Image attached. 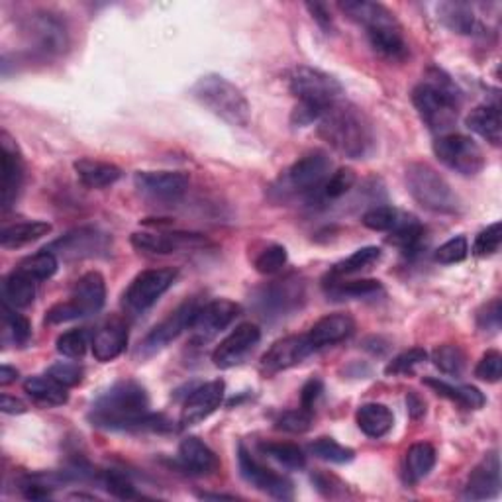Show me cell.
Returning <instances> with one entry per match:
<instances>
[{"mask_svg": "<svg viewBox=\"0 0 502 502\" xmlns=\"http://www.w3.org/2000/svg\"><path fill=\"white\" fill-rule=\"evenodd\" d=\"M381 250L375 248V246H367V248H361L358 251H353L348 260L340 261L336 267H334V273L336 277H344V275H353V273H359L363 271V269H369L371 265H375L379 260H381Z\"/></svg>", "mask_w": 502, "mask_h": 502, "instance_id": "42", "label": "cell"}, {"mask_svg": "<svg viewBox=\"0 0 502 502\" xmlns=\"http://www.w3.org/2000/svg\"><path fill=\"white\" fill-rule=\"evenodd\" d=\"M57 351L69 359H81L89 348V334L87 330H69L61 334L55 341Z\"/></svg>", "mask_w": 502, "mask_h": 502, "instance_id": "46", "label": "cell"}, {"mask_svg": "<svg viewBox=\"0 0 502 502\" xmlns=\"http://www.w3.org/2000/svg\"><path fill=\"white\" fill-rule=\"evenodd\" d=\"M290 93L297 96L299 104L292 113V124L309 126L322 118L326 110L341 101L344 87L328 73L300 65L289 77Z\"/></svg>", "mask_w": 502, "mask_h": 502, "instance_id": "4", "label": "cell"}, {"mask_svg": "<svg viewBox=\"0 0 502 502\" xmlns=\"http://www.w3.org/2000/svg\"><path fill=\"white\" fill-rule=\"evenodd\" d=\"M432 361L442 373L451 375V377H459V375H463L465 367H468V355H465V351L459 346L446 344V346H439L434 349Z\"/></svg>", "mask_w": 502, "mask_h": 502, "instance_id": "40", "label": "cell"}, {"mask_svg": "<svg viewBox=\"0 0 502 502\" xmlns=\"http://www.w3.org/2000/svg\"><path fill=\"white\" fill-rule=\"evenodd\" d=\"M201 498H234V497H230V495H208V493H204V495H201Z\"/></svg>", "mask_w": 502, "mask_h": 502, "instance_id": "64", "label": "cell"}, {"mask_svg": "<svg viewBox=\"0 0 502 502\" xmlns=\"http://www.w3.org/2000/svg\"><path fill=\"white\" fill-rule=\"evenodd\" d=\"M434 153L446 167L459 175L473 177L485 167L483 150L463 133H444L434 142Z\"/></svg>", "mask_w": 502, "mask_h": 502, "instance_id": "10", "label": "cell"}, {"mask_svg": "<svg viewBox=\"0 0 502 502\" xmlns=\"http://www.w3.org/2000/svg\"><path fill=\"white\" fill-rule=\"evenodd\" d=\"M407 408H408V414L412 416V418L418 420L426 414V400L412 390V393H408V397H407Z\"/></svg>", "mask_w": 502, "mask_h": 502, "instance_id": "61", "label": "cell"}, {"mask_svg": "<svg viewBox=\"0 0 502 502\" xmlns=\"http://www.w3.org/2000/svg\"><path fill=\"white\" fill-rule=\"evenodd\" d=\"M312 424V412L306 408H297V410H287L279 416L277 428L283 432L290 434H302L310 428Z\"/></svg>", "mask_w": 502, "mask_h": 502, "instance_id": "51", "label": "cell"}, {"mask_svg": "<svg viewBox=\"0 0 502 502\" xmlns=\"http://www.w3.org/2000/svg\"><path fill=\"white\" fill-rule=\"evenodd\" d=\"M57 267H59L57 255L47 250H42L38 253L26 257V260H22L16 269L22 273H26L30 279H34L35 283H38V281L52 279L57 273Z\"/></svg>", "mask_w": 502, "mask_h": 502, "instance_id": "38", "label": "cell"}, {"mask_svg": "<svg viewBox=\"0 0 502 502\" xmlns=\"http://www.w3.org/2000/svg\"><path fill=\"white\" fill-rule=\"evenodd\" d=\"M113 248V238L99 228L83 226L71 230L64 238L55 240L45 250L57 255V260L64 261H81L91 260V257H103Z\"/></svg>", "mask_w": 502, "mask_h": 502, "instance_id": "11", "label": "cell"}, {"mask_svg": "<svg viewBox=\"0 0 502 502\" xmlns=\"http://www.w3.org/2000/svg\"><path fill=\"white\" fill-rule=\"evenodd\" d=\"M130 241L138 251L155 255H169L208 246V240L202 234H192V231H136V234H132Z\"/></svg>", "mask_w": 502, "mask_h": 502, "instance_id": "15", "label": "cell"}, {"mask_svg": "<svg viewBox=\"0 0 502 502\" xmlns=\"http://www.w3.org/2000/svg\"><path fill=\"white\" fill-rule=\"evenodd\" d=\"M468 253H469L468 240H465L463 236H458V238H451L449 241H446L444 246H439L436 250L434 260L442 265H453V263L463 261L465 257H468Z\"/></svg>", "mask_w": 502, "mask_h": 502, "instance_id": "50", "label": "cell"}, {"mask_svg": "<svg viewBox=\"0 0 502 502\" xmlns=\"http://www.w3.org/2000/svg\"><path fill=\"white\" fill-rule=\"evenodd\" d=\"M355 420H358L359 430L367 438L379 439V438H383L390 430H393L395 416H393V412H390L385 407V404L369 402V404H363V407L358 408V414H355Z\"/></svg>", "mask_w": 502, "mask_h": 502, "instance_id": "29", "label": "cell"}, {"mask_svg": "<svg viewBox=\"0 0 502 502\" xmlns=\"http://www.w3.org/2000/svg\"><path fill=\"white\" fill-rule=\"evenodd\" d=\"M47 375H50L52 379H55L59 385H64V387L69 389V387H77L83 381L84 373L77 363L57 361L50 367V369H47Z\"/></svg>", "mask_w": 502, "mask_h": 502, "instance_id": "55", "label": "cell"}, {"mask_svg": "<svg viewBox=\"0 0 502 502\" xmlns=\"http://www.w3.org/2000/svg\"><path fill=\"white\" fill-rule=\"evenodd\" d=\"M103 485L106 487V491L110 495H114L116 498H133L136 497V487L132 485L126 475H122L120 471H104L103 473Z\"/></svg>", "mask_w": 502, "mask_h": 502, "instance_id": "54", "label": "cell"}, {"mask_svg": "<svg viewBox=\"0 0 502 502\" xmlns=\"http://www.w3.org/2000/svg\"><path fill=\"white\" fill-rule=\"evenodd\" d=\"M424 385L434 389V393H438L439 397H446L453 402H458L459 407L468 408V410H479L485 407V395L481 393L477 387L471 385H449L446 381H439V379H424Z\"/></svg>", "mask_w": 502, "mask_h": 502, "instance_id": "32", "label": "cell"}, {"mask_svg": "<svg viewBox=\"0 0 502 502\" xmlns=\"http://www.w3.org/2000/svg\"><path fill=\"white\" fill-rule=\"evenodd\" d=\"M191 94L208 113H212L226 124L236 128H246L251 120V106L234 83L214 75H204L192 84Z\"/></svg>", "mask_w": 502, "mask_h": 502, "instance_id": "6", "label": "cell"}, {"mask_svg": "<svg viewBox=\"0 0 502 502\" xmlns=\"http://www.w3.org/2000/svg\"><path fill=\"white\" fill-rule=\"evenodd\" d=\"M201 306H202L201 299H191L187 302H182L179 309L171 312L165 320L159 322L152 332L142 340V344L136 351L138 358L142 359L152 358V355L165 349L171 341H175L182 332H185V330H191L194 316H197Z\"/></svg>", "mask_w": 502, "mask_h": 502, "instance_id": "12", "label": "cell"}, {"mask_svg": "<svg viewBox=\"0 0 502 502\" xmlns=\"http://www.w3.org/2000/svg\"><path fill=\"white\" fill-rule=\"evenodd\" d=\"M69 300L79 310L81 318L103 310L106 302V283L99 271L84 273L71 290Z\"/></svg>", "mask_w": 502, "mask_h": 502, "instance_id": "25", "label": "cell"}, {"mask_svg": "<svg viewBox=\"0 0 502 502\" xmlns=\"http://www.w3.org/2000/svg\"><path fill=\"white\" fill-rule=\"evenodd\" d=\"M438 16L451 32H456V34L471 35L479 30V22H477V16H475L471 5L442 3V5H438Z\"/></svg>", "mask_w": 502, "mask_h": 502, "instance_id": "34", "label": "cell"}, {"mask_svg": "<svg viewBox=\"0 0 502 502\" xmlns=\"http://www.w3.org/2000/svg\"><path fill=\"white\" fill-rule=\"evenodd\" d=\"M261 330L251 322L240 324L236 330H231V334L220 341V346L212 353V361L220 369H230V367L238 365L246 355L260 344Z\"/></svg>", "mask_w": 502, "mask_h": 502, "instance_id": "21", "label": "cell"}, {"mask_svg": "<svg viewBox=\"0 0 502 502\" xmlns=\"http://www.w3.org/2000/svg\"><path fill=\"white\" fill-rule=\"evenodd\" d=\"M306 10L310 12L312 18L320 24L322 28H330L332 26V18H330V12H328V6L322 5V3H306Z\"/></svg>", "mask_w": 502, "mask_h": 502, "instance_id": "60", "label": "cell"}, {"mask_svg": "<svg viewBox=\"0 0 502 502\" xmlns=\"http://www.w3.org/2000/svg\"><path fill=\"white\" fill-rule=\"evenodd\" d=\"M224 393L226 385L224 381H220V379L218 381L204 383L199 389H194L191 397L187 399L185 407H182L181 426L189 428L206 420L216 408H220V404L224 400Z\"/></svg>", "mask_w": 502, "mask_h": 502, "instance_id": "22", "label": "cell"}, {"mask_svg": "<svg viewBox=\"0 0 502 502\" xmlns=\"http://www.w3.org/2000/svg\"><path fill=\"white\" fill-rule=\"evenodd\" d=\"M383 290L381 281L377 279H361V281H348V283H334L330 289V295L338 299H365L373 297Z\"/></svg>", "mask_w": 502, "mask_h": 502, "instance_id": "43", "label": "cell"}, {"mask_svg": "<svg viewBox=\"0 0 502 502\" xmlns=\"http://www.w3.org/2000/svg\"><path fill=\"white\" fill-rule=\"evenodd\" d=\"M93 355L96 361L108 363L124 353L128 346V326L120 316H110L96 328L91 340Z\"/></svg>", "mask_w": 502, "mask_h": 502, "instance_id": "23", "label": "cell"}, {"mask_svg": "<svg viewBox=\"0 0 502 502\" xmlns=\"http://www.w3.org/2000/svg\"><path fill=\"white\" fill-rule=\"evenodd\" d=\"M407 185L412 199L426 211L438 214H453L459 211V199L449 182L426 163H412L407 169Z\"/></svg>", "mask_w": 502, "mask_h": 502, "instance_id": "7", "label": "cell"}, {"mask_svg": "<svg viewBox=\"0 0 502 502\" xmlns=\"http://www.w3.org/2000/svg\"><path fill=\"white\" fill-rule=\"evenodd\" d=\"M179 461L192 475H212L220 468L216 453L202 439L189 436L179 446Z\"/></svg>", "mask_w": 502, "mask_h": 502, "instance_id": "27", "label": "cell"}, {"mask_svg": "<svg viewBox=\"0 0 502 502\" xmlns=\"http://www.w3.org/2000/svg\"><path fill=\"white\" fill-rule=\"evenodd\" d=\"M500 241H502V224L495 222L483 230L479 236H477L473 243V253L477 257H488L500 250Z\"/></svg>", "mask_w": 502, "mask_h": 502, "instance_id": "52", "label": "cell"}, {"mask_svg": "<svg viewBox=\"0 0 502 502\" xmlns=\"http://www.w3.org/2000/svg\"><path fill=\"white\" fill-rule=\"evenodd\" d=\"M0 408H3L5 414H24L28 410L26 404H24L20 399L8 397V395L0 397Z\"/></svg>", "mask_w": 502, "mask_h": 502, "instance_id": "62", "label": "cell"}, {"mask_svg": "<svg viewBox=\"0 0 502 502\" xmlns=\"http://www.w3.org/2000/svg\"><path fill=\"white\" fill-rule=\"evenodd\" d=\"M500 316H502V309H500V300H493L491 304H487L485 309L477 314V324H479L481 330H493V332H497V330L500 328Z\"/></svg>", "mask_w": 502, "mask_h": 502, "instance_id": "57", "label": "cell"}, {"mask_svg": "<svg viewBox=\"0 0 502 502\" xmlns=\"http://www.w3.org/2000/svg\"><path fill=\"white\" fill-rule=\"evenodd\" d=\"M310 453L322 461L330 463H349L353 459V449L340 446L336 439L332 438H320L316 439L314 444H310Z\"/></svg>", "mask_w": 502, "mask_h": 502, "instance_id": "45", "label": "cell"}, {"mask_svg": "<svg viewBox=\"0 0 502 502\" xmlns=\"http://www.w3.org/2000/svg\"><path fill=\"white\" fill-rule=\"evenodd\" d=\"M3 318H5V326L8 330V334L15 340L16 346H24L32 336V326L28 322V318H24L22 314L16 312V309L3 302Z\"/></svg>", "mask_w": 502, "mask_h": 502, "instance_id": "47", "label": "cell"}, {"mask_svg": "<svg viewBox=\"0 0 502 502\" xmlns=\"http://www.w3.org/2000/svg\"><path fill=\"white\" fill-rule=\"evenodd\" d=\"M241 309L240 304L228 299H216L211 302H202L197 316H194V322L191 326L192 340L194 341H204L216 338L222 330H226L231 322L240 316Z\"/></svg>", "mask_w": 502, "mask_h": 502, "instance_id": "16", "label": "cell"}, {"mask_svg": "<svg viewBox=\"0 0 502 502\" xmlns=\"http://www.w3.org/2000/svg\"><path fill=\"white\" fill-rule=\"evenodd\" d=\"M289 261V253L283 246H269L263 250L255 260V269L261 275H277L279 271H283V267Z\"/></svg>", "mask_w": 502, "mask_h": 502, "instance_id": "48", "label": "cell"}, {"mask_svg": "<svg viewBox=\"0 0 502 502\" xmlns=\"http://www.w3.org/2000/svg\"><path fill=\"white\" fill-rule=\"evenodd\" d=\"M428 359V353L422 348H412L408 351H402L400 355L387 365L385 373L387 375H408L412 373L416 367L424 363Z\"/></svg>", "mask_w": 502, "mask_h": 502, "instance_id": "49", "label": "cell"}, {"mask_svg": "<svg viewBox=\"0 0 502 502\" xmlns=\"http://www.w3.org/2000/svg\"><path fill=\"white\" fill-rule=\"evenodd\" d=\"M306 300V285L297 275L267 283L253 292V304L263 318H283L299 310Z\"/></svg>", "mask_w": 502, "mask_h": 502, "instance_id": "8", "label": "cell"}, {"mask_svg": "<svg viewBox=\"0 0 502 502\" xmlns=\"http://www.w3.org/2000/svg\"><path fill=\"white\" fill-rule=\"evenodd\" d=\"M3 297L5 304L12 306V309H24L30 306L35 299V281L30 279L26 273L15 269L3 283Z\"/></svg>", "mask_w": 502, "mask_h": 502, "instance_id": "36", "label": "cell"}, {"mask_svg": "<svg viewBox=\"0 0 502 502\" xmlns=\"http://www.w3.org/2000/svg\"><path fill=\"white\" fill-rule=\"evenodd\" d=\"M52 231L50 222H42V220H34V222H20L15 226H8L3 230L0 234V246L5 250H15L28 246L32 241H38L44 236H47Z\"/></svg>", "mask_w": 502, "mask_h": 502, "instance_id": "33", "label": "cell"}, {"mask_svg": "<svg viewBox=\"0 0 502 502\" xmlns=\"http://www.w3.org/2000/svg\"><path fill=\"white\" fill-rule=\"evenodd\" d=\"M75 173L84 187L89 189H106L122 179V169L114 163L99 162V159H79L75 162Z\"/></svg>", "mask_w": 502, "mask_h": 502, "instance_id": "28", "label": "cell"}, {"mask_svg": "<svg viewBox=\"0 0 502 502\" xmlns=\"http://www.w3.org/2000/svg\"><path fill=\"white\" fill-rule=\"evenodd\" d=\"M322 393H324V385L320 379H310V381L306 383L300 390V407L306 410H312L314 402L320 399Z\"/></svg>", "mask_w": 502, "mask_h": 502, "instance_id": "59", "label": "cell"}, {"mask_svg": "<svg viewBox=\"0 0 502 502\" xmlns=\"http://www.w3.org/2000/svg\"><path fill=\"white\" fill-rule=\"evenodd\" d=\"M468 128L487 142H491L493 145L500 143L502 138V120H500V110L497 104H481L475 110H471V114L468 116Z\"/></svg>", "mask_w": 502, "mask_h": 502, "instance_id": "31", "label": "cell"}, {"mask_svg": "<svg viewBox=\"0 0 502 502\" xmlns=\"http://www.w3.org/2000/svg\"><path fill=\"white\" fill-rule=\"evenodd\" d=\"M177 275H179L177 269L173 267L148 269V271H142L126 289L124 297H122V306H124L130 314L145 312L171 289V285L175 283Z\"/></svg>", "mask_w": 502, "mask_h": 502, "instance_id": "9", "label": "cell"}, {"mask_svg": "<svg viewBox=\"0 0 502 502\" xmlns=\"http://www.w3.org/2000/svg\"><path fill=\"white\" fill-rule=\"evenodd\" d=\"M424 236H426V230L416 222V218L402 216L400 224L390 231L389 241L393 243V246H397L402 253L412 255L416 251H420Z\"/></svg>", "mask_w": 502, "mask_h": 502, "instance_id": "37", "label": "cell"}, {"mask_svg": "<svg viewBox=\"0 0 502 502\" xmlns=\"http://www.w3.org/2000/svg\"><path fill=\"white\" fill-rule=\"evenodd\" d=\"M81 318L79 310L73 306L71 300L65 302H57L54 304L50 310L45 312V324H64V322H71Z\"/></svg>", "mask_w": 502, "mask_h": 502, "instance_id": "56", "label": "cell"}, {"mask_svg": "<svg viewBox=\"0 0 502 502\" xmlns=\"http://www.w3.org/2000/svg\"><path fill=\"white\" fill-rule=\"evenodd\" d=\"M500 493V458L497 451L487 453L483 461L471 471L463 497L468 500L493 498Z\"/></svg>", "mask_w": 502, "mask_h": 502, "instance_id": "24", "label": "cell"}, {"mask_svg": "<svg viewBox=\"0 0 502 502\" xmlns=\"http://www.w3.org/2000/svg\"><path fill=\"white\" fill-rule=\"evenodd\" d=\"M89 420L104 430L165 432L171 422L162 414L150 412L148 390L138 381H118L93 402Z\"/></svg>", "mask_w": 502, "mask_h": 502, "instance_id": "1", "label": "cell"}, {"mask_svg": "<svg viewBox=\"0 0 502 502\" xmlns=\"http://www.w3.org/2000/svg\"><path fill=\"white\" fill-rule=\"evenodd\" d=\"M412 103L424 124L444 136L458 122L461 96L456 84L442 71H432L424 83L412 91Z\"/></svg>", "mask_w": 502, "mask_h": 502, "instance_id": "5", "label": "cell"}, {"mask_svg": "<svg viewBox=\"0 0 502 502\" xmlns=\"http://www.w3.org/2000/svg\"><path fill=\"white\" fill-rule=\"evenodd\" d=\"M24 390L40 407H64L69 400L67 387L59 385L50 375L26 379L24 381Z\"/></svg>", "mask_w": 502, "mask_h": 502, "instance_id": "30", "label": "cell"}, {"mask_svg": "<svg viewBox=\"0 0 502 502\" xmlns=\"http://www.w3.org/2000/svg\"><path fill=\"white\" fill-rule=\"evenodd\" d=\"M136 189L153 202H175L189 187V177L181 171H140L133 177Z\"/></svg>", "mask_w": 502, "mask_h": 502, "instance_id": "17", "label": "cell"}, {"mask_svg": "<svg viewBox=\"0 0 502 502\" xmlns=\"http://www.w3.org/2000/svg\"><path fill=\"white\" fill-rule=\"evenodd\" d=\"M355 185V173L353 169L349 167H341L338 169L334 175H330L324 185L318 189L314 194H310V197H316L320 201H338L341 197H346V194L353 189Z\"/></svg>", "mask_w": 502, "mask_h": 502, "instance_id": "39", "label": "cell"}, {"mask_svg": "<svg viewBox=\"0 0 502 502\" xmlns=\"http://www.w3.org/2000/svg\"><path fill=\"white\" fill-rule=\"evenodd\" d=\"M355 330V322L349 314H328L324 318H320L312 328L310 332L306 334L309 338V344L312 346V349H322L328 346H336L340 341L348 340Z\"/></svg>", "mask_w": 502, "mask_h": 502, "instance_id": "26", "label": "cell"}, {"mask_svg": "<svg viewBox=\"0 0 502 502\" xmlns=\"http://www.w3.org/2000/svg\"><path fill=\"white\" fill-rule=\"evenodd\" d=\"M402 220V214L393 206H375L361 218L365 228L373 231H393Z\"/></svg>", "mask_w": 502, "mask_h": 502, "instance_id": "44", "label": "cell"}, {"mask_svg": "<svg viewBox=\"0 0 502 502\" xmlns=\"http://www.w3.org/2000/svg\"><path fill=\"white\" fill-rule=\"evenodd\" d=\"M0 201L3 208H10L18 199V192L24 182V162L16 142L12 140L6 132L0 136Z\"/></svg>", "mask_w": 502, "mask_h": 502, "instance_id": "19", "label": "cell"}, {"mask_svg": "<svg viewBox=\"0 0 502 502\" xmlns=\"http://www.w3.org/2000/svg\"><path fill=\"white\" fill-rule=\"evenodd\" d=\"M340 10L353 22L367 30V38L373 50L390 61H400L408 55V44L404 40L402 26L397 16L387 6L367 0H346L340 3Z\"/></svg>", "mask_w": 502, "mask_h": 502, "instance_id": "3", "label": "cell"}, {"mask_svg": "<svg viewBox=\"0 0 502 502\" xmlns=\"http://www.w3.org/2000/svg\"><path fill=\"white\" fill-rule=\"evenodd\" d=\"M16 379H18V371L15 369V367H10V365L0 367V385L6 387L10 383H15Z\"/></svg>", "mask_w": 502, "mask_h": 502, "instance_id": "63", "label": "cell"}, {"mask_svg": "<svg viewBox=\"0 0 502 502\" xmlns=\"http://www.w3.org/2000/svg\"><path fill=\"white\" fill-rule=\"evenodd\" d=\"M475 377L487 383H498L502 377V355L497 349L487 351L481 361L475 367Z\"/></svg>", "mask_w": 502, "mask_h": 502, "instance_id": "53", "label": "cell"}, {"mask_svg": "<svg viewBox=\"0 0 502 502\" xmlns=\"http://www.w3.org/2000/svg\"><path fill=\"white\" fill-rule=\"evenodd\" d=\"M318 124L320 138L338 153L349 159H367L375 153V130L359 106L338 101L326 110Z\"/></svg>", "mask_w": 502, "mask_h": 502, "instance_id": "2", "label": "cell"}, {"mask_svg": "<svg viewBox=\"0 0 502 502\" xmlns=\"http://www.w3.org/2000/svg\"><path fill=\"white\" fill-rule=\"evenodd\" d=\"M330 171H332V159L322 152H312L300 157L287 171V185L297 192L314 194L330 177Z\"/></svg>", "mask_w": 502, "mask_h": 502, "instance_id": "18", "label": "cell"}, {"mask_svg": "<svg viewBox=\"0 0 502 502\" xmlns=\"http://www.w3.org/2000/svg\"><path fill=\"white\" fill-rule=\"evenodd\" d=\"M436 465V449L432 444H414L407 451V461H404V475L410 485L420 483L424 477L430 475Z\"/></svg>", "mask_w": 502, "mask_h": 502, "instance_id": "35", "label": "cell"}, {"mask_svg": "<svg viewBox=\"0 0 502 502\" xmlns=\"http://www.w3.org/2000/svg\"><path fill=\"white\" fill-rule=\"evenodd\" d=\"M312 481H314V485L318 487V491L324 493V495L330 497V498H336V497H338L336 488H338V491H344V488H346V485L341 483V481L338 479V477H334V475H326V473H316V475H312Z\"/></svg>", "mask_w": 502, "mask_h": 502, "instance_id": "58", "label": "cell"}, {"mask_svg": "<svg viewBox=\"0 0 502 502\" xmlns=\"http://www.w3.org/2000/svg\"><path fill=\"white\" fill-rule=\"evenodd\" d=\"M261 451L265 456L275 459L277 463L283 465L287 469H302L306 465V456L304 451L289 442H267L261 444Z\"/></svg>", "mask_w": 502, "mask_h": 502, "instance_id": "41", "label": "cell"}, {"mask_svg": "<svg viewBox=\"0 0 502 502\" xmlns=\"http://www.w3.org/2000/svg\"><path fill=\"white\" fill-rule=\"evenodd\" d=\"M24 32L44 54L59 55L69 47L67 24L52 10H38L30 15L24 22Z\"/></svg>", "mask_w": 502, "mask_h": 502, "instance_id": "13", "label": "cell"}, {"mask_svg": "<svg viewBox=\"0 0 502 502\" xmlns=\"http://www.w3.org/2000/svg\"><path fill=\"white\" fill-rule=\"evenodd\" d=\"M310 353H314L312 346L309 344V338L304 336H287L283 340L275 341L261 358V371L265 375H277L281 371H287L290 367L302 363Z\"/></svg>", "mask_w": 502, "mask_h": 502, "instance_id": "20", "label": "cell"}, {"mask_svg": "<svg viewBox=\"0 0 502 502\" xmlns=\"http://www.w3.org/2000/svg\"><path fill=\"white\" fill-rule=\"evenodd\" d=\"M238 461H240L241 477L251 487H255L257 491L267 493L269 497L279 498V500H290L292 497H295V491H292V483L287 479L285 475H279L273 469L265 468V465L257 461L243 446H240Z\"/></svg>", "mask_w": 502, "mask_h": 502, "instance_id": "14", "label": "cell"}]
</instances>
